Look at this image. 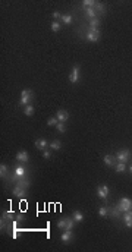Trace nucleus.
<instances>
[{
    "mask_svg": "<svg viewBox=\"0 0 132 252\" xmlns=\"http://www.w3.org/2000/svg\"><path fill=\"white\" fill-rule=\"evenodd\" d=\"M31 100H33V91L31 90H22V93H21V100H19V106L21 107H25L28 106L29 103H31Z\"/></svg>",
    "mask_w": 132,
    "mask_h": 252,
    "instance_id": "nucleus-1",
    "label": "nucleus"
},
{
    "mask_svg": "<svg viewBox=\"0 0 132 252\" xmlns=\"http://www.w3.org/2000/svg\"><path fill=\"white\" fill-rule=\"evenodd\" d=\"M24 178H26V169L25 167L24 166L15 167L12 176H10V180H12V182H18L19 179H24Z\"/></svg>",
    "mask_w": 132,
    "mask_h": 252,
    "instance_id": "nucleus-2",
    "label": "nucleus"
},
{
    "mask_svg": "<svg viewBox=\"0 0 132 252\" xmlns=\"http://www.w3.org/2000/svg\"><path fill=\"white\" fill-rule=\"evenodd\" d=\"M115 158H116V161H120V163H125L126 164V163L131 160V151L126 150V148L119 150L118 153H116V155H115Z\"/></svg>",
    "mask_w": 132,
    "mask_h": 252,
    "instance_id": "nucleus-3",
    "label": "nucleus"
},
{
    "mask_svg": "<svg viewBox=\"0 0 132 252\" xmlns=\"http://www.w3.org/2000/svg\"><path fill=\"white\" fill-rule=\"evenodd\" d=\"M118 207H119V210H120L122 212L131 211V210H132V199H129L128 197L120 198V201L118 202Z\"/></svg>",
    "mask_w": 132,
    "mask_h": 252,
    "instance_id": "nucleus-4",
    "label": "nucleus"
},
{
    "mask_svg": "<svg viewBox=\"0 0 132 252\" xmlns=\"http://www.w3.org/2000/svg\"><path fill=\"white\" fill-rule=\"evenodd\" d=\"M109 193H110V189H109V186H107V185H99V186H97V195L100 197V199L107 201Z\"/></svg>",
    "mask_w": 132,
    "mask_h": 252,
    "instance_id": "nucleus-5",
    "label": "nucleus"
},
{
    "mask_svg": "<svg viewBox=\"0 0 132 252\" xmlns=\"http://www.w3.org/2000/svg\"><path fill=\"white\" fill-rule=\"evenodd\" d=\"M87 40L91 41V43H95V41L100 40V31L99 29H92V28L88 27V32H87Z\"/></svg>",
    "mask_w": 132,
    "mask_h": 252,
    "instance_id": "nucleus-6",
    "label": "nucleus"
},
{
    "mask_svg": "<svg viewBox=\"0 0 132 252\" xmlns=\"http://www.w3.org/2000/svg\"><path fill=\"white\" fill-rule=\"evenodd\" d=\"M79 81V65H73L71 75H69V82L71 84H76Z\"/></svg>",
    "mask_w": 132,
    "mask_h": 252,
    "instance_id": "nucleus-7",
    "label": "nucleus"
},
{
    "mask_svg": "<svg viewBox=\"0 0 132 252\" xmlns=\"http://www.w3.org/2000/svg\"><path fill=\"white\" fill-rule=\"evenodd\" d=\"M34 145H35V148H38L40 151H44V150H47L49 148V142H47V139H44V138H38V139L34 142Z\"/></svg>",
    "mask_w": 132,
    "mask_h": 252,
    "instance_id": "nucleus-8",
    "label": "nucleus"
},
{
    "mask_svg": "<svg viewBox=\"0 0 132 252\" xmlns=\"http://www.w3.org/2000/svg\"><path fill=\"white\" fill-rule=\"evenodd\" d=\"M12 193H13V197H18V198H25L26 197V189H24V188H21V186H15L12 189Z\"/></svg>",
    "mask_w": 132,
    "mask_h": 252,
    "instance_id": "nucleus-9",
    "label": "nucleus"
},
{
    "mask_svg": "<svg viewBox=\"0 0 132 252\" xmlns=\"http://www.w3.org/2000/svg\"><path fill=\"white\" fill-rule=\"evenodd\" d=\"M56 117L59 119V122L65 123L66 120L69 119V113L66 112V110H57V113H56Z\"/></svg>",
    "mask_w": 132,
    "mask_h": 252,
    "instance_id": "nucleus-10",
    "label": "nucleus"
},
{
    "mask_svg": "<svg viewBox=\"0 0 132 252\" xmlns=\"http://www.w3.org/2000/svg\"><path fill=\"white\" fill-rule=\"evenodd\" d=\"M123 223H125L126 227H132V210L131 211L123 212Z\"/></svg>",
    "mask_w": 132,
    "mask_h": 252,
    "instance_id": "nucleus-11",
    "label": "nucleus"
},
{
    "mask_svg": "<svg viewBox=\"0 0 132 252\" xmlns=\"http://www.w3.org/2000/svg\"><path fill=\"white\" fill-rule=\"evenodd\" d=\"M16 160H18L19 163H28V160H29V154L26 153V151H19V153L16 154Z\"/></svg>",
    "mask_w": 132,
    "mask_h": 252,
    "instance_id": "nucleus-12",
    "label": "nucleus"
},
{
    "mask_svg": "<svg viewBox=\"0 0 132 252\" xmlns=\"http://www.w3.org/2000/svg\"><path fill=\"white\" fill-rule=\"evenodd\" d=\"M72 238H73L72 230H65V232L60 235V239H62V242H69V240H71Z\"/></svg>",
    "mask_w": 132,
    "mask_h": 252,
    "instance_id": "nucleus-13",
    "label": "nucleus"
},
{
    "mask_svg": "<svg viewBox=\"0 0 132 252\" xmlns=\"http://www.w3.org/2000/svg\"><path fill=\"white\" fill-rule=\"evenodd\" d=\"M84 12H85L87 18H90V21L94 19V18H97V12L94 10V7H87V9H84Z\"/></svg>",
    "mask_w": 132,
    "mask_h": 252,
    "instance_id": "nucleus-14",
    "label": "nucleus"
},
{
    "mask_svg": "<svg viewBox=\"0 0 132 252\" xmlns=\"http://www.w3.org/2000/svg\"><path fill=\"white\" fill-rule=\"evenodd\" d=\"M120 210H119V207L118 205H115V207H110V211H109V214L112 216V217H115V219H120Z\"/></svg>",
    "mask_w": 132,
    "mask_h": 252,
    "instance_id": "nucleus-15",
    "label": "nucleus"
},
{
    "mask_svg": "<svg viewBox=\"0 0 132 252\" xmlns=\"http://www.w3.org/2000/svg\"><path fill=\"white\" fill-rule=\"evenodd\" d=\"M50 150H54V151H60L62 150V142H60L59 139H54L50 142Z\"/></svg>",
    "mask_w": 132,
    "mask_h": 252,
    "instance_id": "nucleus-16",
    "label": "nucleus"
},
{
    "mask_svg": "<svg viewBox=\"0 0 132 252\" xmlns=\"http://www.w3.org/2000/svg\"><path fill=\"white\" fill-rule=\"evenodd\" d=\"M16 185L21 186V188H24V189H28L29 186H31V182L26 179V178H24V179H19L18 182H16Z\"/></svg>",
    "mask_w": 132,
    "mask_h": 252,
    "instance_id": "nucleus-17",
    "label": "nucleus"
},
{
    "mask_svg": "<svg viewBox=\"0 0 132 252\" xmlns=\"http://www.w3.org/2000/svg\"><path fill=\"white\" fill-rule=\"evenodd\" d=\"M72 219L75 220L76 223H82V221H84V214H82L81 211H73Z\"/></svg>",
    "mask_w": 132,
    "mask_h": 252,
    "instance_id": "nucleus-18",
    "label": "nucleus"
},
{
    "mask_svg": "<svg viewBox=\"0 0 132 252\" xmlns=\"http://www.w3.org/2000/svg\"><path fill=\"white\" fill-rule=\"evenodd\" d=\"M62 24H65V25H71L72 24V21H73V18H72V15L71 13H66V15H63L62 16Z\"/></svg>",
    "mask_w": 132,
    "mask_h": 252,
    "instance_id": "nucleus-19",
    "label": "nucleus"
},
{
    "mask_svg": "<svg viewBox=\"0 0 132 252\" xmlns=\"http://www.w3.org/2000/svg\"><path fill=\"white\" fill-rule=\"evenodd\" d=\"M103 161H104V164L106 166H115L116 163H115V157L113 155H104V158H103Z\"/></svg>",
    "mask_w": 132,
    "mask_h": 252,
    "instance_id": "nucleus-20",
    "label": "nucleus"
},
{
    "mask_svg": "<svg viewBox=\"0 0 132 252\" xmlns=\"http://www.w3.org/2000/svg\"><path fill=\"white\" fill-rule=\"evenodd\" d=\"M100 24H101V21H100L99 18H94V19H91V21H90V25H88V27H90V28H92V29H99Z\"/></svg>",
    "mask_w": 132,
    "mask_h": 252,
    "instance_id": "nucleus-21",
    "label": "nucleus"
},
{
    "mask_svg": "<svg viewBox=\"0 0 132 252\" xmlns=\"http://www.w3.org/2000/svg\"><path fill=\"white\" fill-rule=\"evenodd\" d=\"M115 170L118 173H123L126 170V164L125 163H120V161H118L116 164H115Z\"/></svg>",
    "mask_w": 132,
    "mask_h": 252,
    "instance_id": "nucleus-22",
    "label": "nucleus"
},
{
    "mask_svg": "<svg viewBox=\"0 0 132 252\" xmlns=\"http://www.w3.org/2000/svg\"><path fill=\"white\" fill-rule=\"evenodd\" d=\"M109 211H110V207H107V205H103V207H100L99 208V214L101 216V217L109 216Z\"/></svg>",
    "mask_w": 132,
    "mask_h": 252,
    "instance_id": "nucleus-23",
    "label": "nucleus"
},
{
    "mask_svg": "<svg viewBox=\"0 0 132 252\" xmlns=\"http://www.w3.org/2000/svg\"><path fill=\"white\" fill-rule=\"evenodd\" d=\"M94 10H95V12H100V13H104V5H103L101 2H95Z\"/></svg>",
    "mask_w": 132,
    "mask_h": 252,
    "instance_id": "nucleus-24",
    "label": "nucleus"
},
{
    "mask_svg": "<svg viewBox=\"0 0 132 252\" xmlns=\"http://www.w3.org/2000/svg\"><path fill=\"white\" fill-rule=\"evenodd\" d=\"M24 114H26L28 117H29V116H33V114H34V107L31 106V104L25 106V107H24Z\"/></svg>",
    "mask_w": 132,
    "mask_h": 252,
    "instance_id": "nucleus-25",
    "label": "nucleus"
},
{
    "mask_svg": "<svg viewBox=\"0 0 132 252\" xmlns=\"http://www.w3.org/2000/svg\"><path fill=\"white\" fill-rule=\"evenodd\" d=\"M60 27H62V24H60L59 21H53L52 22V31L53 32H59Z\"/></svg>",
    "mask_w": 132,
    "mask_h": 252,
    "instance_id": "nucleus-26",
    "label": "nucleus"
},
{
    "mask_svg": "<svg viewBox=\"0 0 132 252\" xmlns=\"http://www.w3.org/2000/svg\"><path fill=\"white\" fill-rule=\"evenodd\" d=\"M66 223H68V217H65V219H60L59 221H57V229H60V230H65V229H66Z\"/></svg>",
    "mask_w": 132,
    "mask_h": 252,
    "instance_id": "nucleus-27",
    "label": "nucleus"
},
{
    "mask_svg": "<svg viewBox=\"0 0 132 252\" xmlns=\"http://www.w3.org/2000/svg\"><path fill=\"white\" fill-rule=\"evenodd\" d=\"M7 176V166L6 164H0V178H6Z\"/></svg>",
    "mask_w": 132,
    "mask_h": 252,
    "instance_id": "nucleus-28",
    "label": "nucleus"
},
{
    "mask_svg": "<svg viewBox=\"0 0 132 252\" xmlns=\"http://www.w3.org/2000/svg\"><path fill=\"white\" fill-rule=\"evenodd\" d=\"M75 223H76V221H75L73 219H69V217H68V223H66V229H65V230H72L73 226H75Z\"/></svg>",
    "mask_w": 132,
    "mask_h": 252,
    "instance_id": "nucleus-29",
    "label": "nucleus"
},
{
    "mask_svg": "<svg viewBox=\"0 0 132 252\" xmlns=\"http://www.w3.org/2000/svg\"><path fill=\"white\" fill-rule=\"evenodd\" d=\"M94 5H95V2H94V0H84V2H82V6H84V9H87V7H94Z\"/></svg>",
    "mask_w": 132,
    "mask_h": 252,
    "instance_id": "nucleus-30",
    "label": "nucleus"
},
{
    "mask_svg": "<svg viewBox=\"0 0 132 252\" xmlns=\"http://www.w3.org/2000/svg\"><path fill=\"white\" fill-rule=\"evenodd\" d=\"M57 123H59V119H57V117H49V119H47V125L49 126H56Z\"/></svg>",
    "mask_w": 132,
    "mask_h": 252,
    "instance_id": "nucleus-31",
    "label": "nucleus"
},
{
    "mask_svg": "<svg viewBox=\"0 0 132 252\" xmlns=\"http://www.w3.org/2000/svg\"><path fill=\"white\" fill-rule=\"evenodd\" d=\"M56 129H57V132H60V133L66 132V126H65V123H62V122H59V123L56 125Z\"/></svg>",
    "mask_w": 132,
    "mask_h": 252,
    "instance_id": "nucleus-32",
    "label": "nucleus"
},
{
    "mask_svg": "<svg viewBox=\"0 0 132 252\" xmlns=\"http://www.w3.org/2000/svg\"><path fill=\"white\" fill-rule=\"evenodd\" d=\"M43 155H44V158H50V157H52V151L47 148V150H44V151H43Z\"/></svg>",
    "mask_w": 132,
    "mask_h": 252,
    "instance_id": "nucleus-33",
    "label": "nucleus"
},
{
    "mask_svg": "<svg viewBox=\"0 0 132 252\" xmlns=\"http://www.w3.org/2000/svg\"><path fill=\"white\" fill-rule=\"evenodd\" d=\"M21 235H22V233H21L19 230H13L12 238H13V239H18V238H21Z\"/></svg>",
    "mask_w": 132,
    "mask_h": 252,
    "instance_id": "nucleus-34",
    "label": "nucleus"
},
{
    "mask_svg": "<svg viewBox=\"0 0 132 252\" xmlns=\"http://www.w3.org/2000/svg\"><path fill=\"white\" fill-rule=\"evenodd\" d=\"M62 16H63V15H62V13H60V12H53V18H54V19H62Z\"/></svg>",
    "mask_w": 132,
    "mask_h": 252,
    "instance_id": "nucleus-35",
    "label": "nucleus"
},
{
    "mask_svg": "<svg viewBox=\"0 0 132 252\" xmlns=\"http://www.w3.org/2000/svg\"><path fill=\"white\" fill-rule=\"evenodd\" d=\"M129 172H131V173H132V164H131V167H129Z\"/></svg>",
    "mask_w": 132,
    "mask_h": 252,
    "instance_id": "nucleus-36",
    "label": "nucleus"
}]
</instances>
